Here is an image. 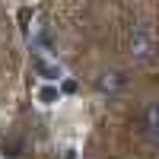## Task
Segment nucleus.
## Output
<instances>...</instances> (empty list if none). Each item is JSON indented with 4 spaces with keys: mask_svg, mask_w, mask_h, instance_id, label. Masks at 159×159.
I'll list each match as a JSON object with an SVG mask.
<instances>
[{
    "mask_svg": "<svg viewBox=\"0 0 159 159\" xmlns=\"http://www.w3.org/2000/svg\"><path fill=\"white\" fill-rule=\"evenodd\" d=\"M156 35L150 32V29H134L130 32V38H127V54L134 57V61H150V57H156Z\"/></svg>",
    "mask_w": 159,
    "mask_h": 159,
    "instance_id": "nucleus-1",
    "label": "nucleus"
},
{
    "mask_svg": "<svg viewBox=\"0 0 159 159\" xmlns=\"http://www.w3.org/2000/svg\"><path fill=\"white\" fill-rule=\"evenodd\" d=\"M143 130L153 140H159V99L147 102V108H143Z\"/></svg>",
    "mask_w": 159,
    "mask_h": 159,
    "instance_id": "nucleus-2",
    "label": "nucleus"
}]
</instances>
